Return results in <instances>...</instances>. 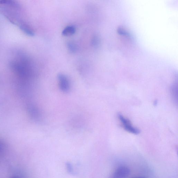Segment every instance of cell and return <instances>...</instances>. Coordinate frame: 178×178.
<instances>
[{"label":"cell","instance_id":"cell-1","mask_svg":"<svg viewBox=\"0 0 178 178\" xmlns=\"http://www.w3.org/2000/svg\"><path fill=\"white\" fill-rule=\"evenodd\" d=\"M118 117L125 130L135 135L138 134L140 133V130L136 127H134L128 119L125 118L120 114H118Z\"/></svg>","mask_w":178,"mask_h":178},{"label":"cell","instance_id":"cell-2","mask_svg":"<svg viewBox=\"0 0 178 178\" xmlns=\"http://www.w3.org/2000/svg\"><path fill=\"white\" fill-rule=\"evenodd\" d=\"M58 78L61 90L64 92L68 91L70 88V83L68 78L63 74H60Z\"/></svg>","mask_w":178,"mask_h":178},{"label":"cell","instance_id":"cell-3","mask_svg":"<svg viewBox=\"0 0 178 178\" xmlns=\"http://www.w3.org/2000/svg\"><path fill=\"white\" fill-rule=\"evenodd\" d=\"M130 173V170L128 168L121 167L119 168L115 172L114 178H126Z\"/></svg>","mask_w":178,"mask_h":178},{"label":"cell","instance_id":"cell-4","mask_svg":"<svg viewBox=\"0 0 178 178\" xmlns=\"http://www.w3.org/2000/svg\"><path fill=\"white\" fill-rule=\"evenodd\" d=\"M76 31V28L74 26H69L66 27L63 30L62 34L64 36H70L74 35Z\"/></svg>","mask_w":178,"mask_h":178},{"label":"cell","instance_id":"cell-5","mask_svg":"<svg viewBox=\"0 0 178 178\" xmlns=\"http://www.w3.org/2000/svg\"><path fill=\"white\" fill-rule=\"evenodd\" d=\"M67 47L69 50L72 53H74L77 51V46L76 44L72 42H68L67 44Z\"/></svg>","mask_w":178,"mask_h":178},{"label":"cell","instance_id":"cell-6","mask_svg":"<svg viewBox=\"0 0 178 178\" xmlns=\"http://www.w3.org/2000/svg\"><path fill=\"white\" fill-rule=\"evenodd\" d=\"M171 91L174 99L175 100L176 99H177V98H176V96H177V95L176 94H177V86H176L175 84L173 85L172 87Z\"/></svg>","mask_w":178,"mask_h":178},{"label":"cell","instance_id":"cell-7","mask_svg":"<svg viewBox=\"0 0 178 178\" xmlns=\"http://www.w3.org/2000/svg\"><path fill=\"white\" fill-rule=\"evenodd\" d=\"M132 178H146L144 177H133Z\"/></svg>","mask_w":178,"mask_h":178},{"label":"cell","instance_id":"cell-8","mask_svg":"<svg viewBox=\"0 0 178 178\" xmlns=\"http://www.w3.org/2000/svg\"><path fill=\"white\" fill-rule=\"evenodd\" d=\"M12 178H18V177H12Z\"/></svg>","mask_w":178,"mask_h":178}]
</instances>
